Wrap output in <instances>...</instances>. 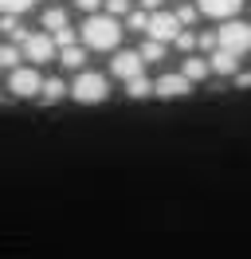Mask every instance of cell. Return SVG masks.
<instances>
[{"label": "cell", "instance_id": "cell-6", "mask_svg": "<svg viewBox=\"0 0 251 259\" xmlns=\"http://www.w3.org/2000/svg\"><path fill=\"white\" fill-rule=\"evenodd\" d=\"M185 32V24H181V16L177 12H153L149 16V32L153 39H161V44H177V35Z\"/></svg>", "mask_w": 251, "mask_h": 259}, {"label": "cell", "instance_id": "cell-20", "mask_svg": "<svg viewBox=\"0 0 251 259\" xmlns=\"http://www.w3.org/2000/svg\"><path fill=\"white\" fill-rule=\"evenodd\" d=\"M78 35H82V32H71V28H63V32H55V44H59V48H71Z\"/></svg>", "mask_w": 251, "mask_h": 259}, {"label": "cell", "instance_id": "cell-14", "mask_svg": "<svg viewBox=\"0 0 251 259\" xmlns=\"http://www.w3.org/2000/svg\"><path fill=\"white\" fill-rule=\"evenodd\" d=\"M44 28L51 35L63 32V28H71V24H67V12H63V8H47V12H44Z\"/></svg>", "mask_w": 251, "mask_h": 259}, {"label": "cell", "instance_id": "cell-23", "mask_svg": "<svg viewBox=\"0 0 251 259\" xmlns=\"http://www.w3.org/2000/svg\"><path fill=\"white\" fill-rule=\"evenodd\" d=\"M126 8H130V4H126V0H106V12H110V16H122Z\"/></svg>", "mask_w": 251, "mask_h": 259}, {"label": "cell", "instance_id": "cell-21", "mask_svg": "<svg viewBox=\"0 0 251 259\" xmlns=\"http://www.w3.org/2000/svg\"><path fill=\"white\" fill-rule=\"evenodd\" d=\"M75 4L82 8V12H87V16H94V12H98V8L106 4V0H75Z\"/></svg>", "mask_w": 251, "mask_h": 259}, {"label": "cell", "instance_id": "cell-9", "mask_svg": "<svg viewBox=\"0 0 251 259\" xmlns=\"http://www.w3.org/2000/svg\"><path fill=\"white\" fill-rule=\"evenodd\" d=\"M196 4H200L204 16H212V20H235L243 0H196Z\"/></svg>", "mask_w": 251, "mask_h": 259}, {"label": "cell", "instance_id": "cell-15", "mask_svg": "<svg viewBox=\"0 0 251 259\" xmlns=\"http://www.w3.org/2000/svg\"><path fill=\"white\" fill-rule=\"evenodd\" d=\"M141 55H145V63H157V59H165V44H161V39H153V35H145Z\"/></svg>", "mask_w": 251, "mask_h": 259}, {"label": "cell", "instance_id": "cell-19", "mask_svg": "<svg viewBox=\"0 0 251 259\" xmlns=\"http://www.w3.org/2000/svg\"><path fill=\"white\" fill-rule=\"evenodd\" d=\"M0 4H4V12H12V16H16V12H28L35 0H0Z\"/></svg>", "mask_w": 251, "mask_h": 259}, {"label": "cell", "instance_id": "cell-4", "mask_svg": "<svg viewBox=\"0 0 251 259\" xmlns=\"http://www.w3.org/2000/svg\"><path fill=\"white\" fill-rule=\"evenodd\" d=\"M44 82L47 79H39V71L35 67H16L12 75H8V95L12 98H39L44 95Z\"/></svg>", "mask_w": 251, "mask_h": 259}, {"label": "cell", "instance_id": "cell-24", "mask_svg": "<svg viewBox=\"0 0 251 259\" xmlns=\"http://www.w3.org/2000/svg\"><path fill=\"white\" fill-rule=\"evenodd\" d=\"M141 4H145L149 12H157V4H165V0H141Z\"/></svg>", "mask_w": 251, "mask_h": 259}, {"label": "cell", "instance_id": "cell-11", "mask_svg": "<svg viewBox=\"0 0 251 259\" xmlns=\"http://www.w3.org/2000/svg\"><path fill=\"white\" fill-rule=\"evenodd\" d=\"M235 67H239V55H232V51H212V71L216 75H235Z\"/></svg>", "mask_w": 251, "mask_h": 259}, {"label": "cell", "instance_id": "cell-12", "mask_svg": "<svg viewBox=\"0 0 251 259\" xmlns=\"http://www.w3.org/2000/svg\"><path fill=\"white\" fill-rule=\"evenodd\" d=\"M126 95L130 98H149V95H157V82H149L145 75H141V79H130L126 82Z\"/></svg>", "mask_w": 251, "mask_h": 259}, {"label": "cell", "instance_id": "cell-16", "mask_svg": "<svg viewBox=\"0 0 251 259\" xmlns=\"http://www.w3.org/2000/svg\"><path fill=\"white\" fill-rule=\"evenodd\" d=\"M20 55H24V48H16V44H4L0 59H4V71H8V75H12L16 67H20Z\"/></svg>", "mask_w": 251, "mask_h": 259}, {"label": "cell", "instance_id": "cell-1", "mask_svg": "<svg viewBox=\"0 0 251 259\" xmlns=\"http://www.w3.org/2000/svg\"><path fill=\"white\" fill-rule=\"evenodd\" d=\"M118 39H122V24H118V16H87V24H82V48L91 51H114L118 48Z\"/></svg>", "mask_w": 251, "mask_h": 259}, {"label": "cell", "instance_id": "cell-22", "mask_svg": "<svg viewBox=\"0 0 251 259\" xmlns=\"http://www.w3.org/2000/svg\"><path fill=\"white\" fill-rule=\"evenodd\" d=\"M196 12H200V8H188V4H181V8H177L181 24H192V20H196Z\"/></svg>", "mask_w": 251, "mask_h": 259}, {"label": "cell", "instance_id": "cell-2", "mask_svg": "<svg viewBox=\"0 0 251 259\" xmlns=\"http://www.w3.org/2000/svg\"><path fill=\"white\" fill-rule=\"evenodd\" d=\"M20 48H24V63H31V67H44L59 55V44H55L51 32H24Z\"/></svg>", "mask_w": 251, "mask_h": 259}, {"label": "cell", "instance_id": "cell-13", "mask_svg": "<svg viewBox=\"0 0 251 259\" xmlns=\"http://www.w3.org/2000/svg\"><path fill=\"white\" fill-rule=\"evenodd\" d=\"M59 63H63V67H82V63H87V48H78V44L59 48Z\"/></svg>", "mask_w": 251, "mask_h": 259}, {"label": "cell", "instance_id": "cell-10", "mask_svg": "<svg viewBox=\"0 0 251 259\" xmlns=\"http://www.w3.org/2000/svg\"><path fill=\"white\" fill-rule=\"evenodd\" d=\"M181 71H185V75H188L192 82H204L208 75H212V59H200V55H185Z\"/></svg>", "mask_w": 251, "mask_h": 259}, {"label": "cell", "instance_id": "cell-5", "mask_svg": "<svg viewBox=\"0 0 251 259\" xmlns=\"http://www.w3.org/2000/svg\"><path fill=\"white\" fill-rule=\"evenodd\" d=\"M216 39H220V51L243 55V51H251V24H243V20H224V28L216 32Z\"/></svg>", "mask_w": 251, "mask_h": 259}, {"label": "cell", "instance_id": "cell-17", "mask_svg": "<svg viewBox=\"0 0 251 259\" xmlns=\"http://www.w3.org/2000/svg\"><path fill=\"white\" fill-rule=\"evenodd\" d=\"M63 95H67V87H63L59 79H47V82H44V95H39V102H59Z\"/></svg>", "mask_w": 251, "mask_h": 259}, {"label": "cell", "instance_id": "cell-3", "mask_svg": "<svg viewBox=\"0 0 251 259\" xmlns=\"http://www.w3.org/2000/svg\"><path fill=\"white\" fill-rule=\"evenodd\" d=\"M71 95H75V102H82V106H98V102L110 98V79L98 75V71H78Z\"/></svg>", "mask_w": 251, "mask_h": 259}, {"label": "cell", "instance_id": "cell-8", "mask_svg": "<svg viewBox=\"0 0 251 259\" xmlns=\"http://www.w3.org/2000/svg\"><path fill=\"white\" fill-rule=\"evenodd\" d=\"M192 91V79H188L185 71H173V75H161L157 79V98H181Z\"/></svg>", "mask_w": 251, "mask_h": 259}, {"label": "cell", "instance_id": "cell-7", "mask_svg": "<svg viewBox=\"0 0 251 259\" xmlns=\"http://www.w3.org/2000/svg\"><path fill=\"white\" fill-rule=\"evenodd\" d=\"M145 55L141 51H118L114 59H110V75L114 79H122V82H130V79H141L145 75Z\"/></svg>", "mask_w": 251, "mask_h": 259}, {"label": "cell", "instance_id": "cell-18", "mask_svg": "<svg viewBox=\"0 0 251 259\" xmlns=\"http://www.w3.org/2000/svg\"><path fill=\"white\" fill-rule=\"evenodd\" d=\"M149 16L153 12H130V28L134 32H149Z\"/></svg>", "mask_w": 251, "mask_h": 259}]
</instances>
